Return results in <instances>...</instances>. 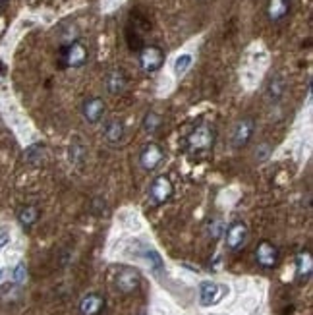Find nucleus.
I'll list each match as a JSON object with an SVG mask.
<instances>
[{
    "instance_id": "obj_1",
    "label": "nucleus",
    "mask_w": 313,
    "mask_h": 315,
    "mask_svg": "<svg viewBox=\"0 0 313 315\" xmlns=\"http://www.w3.org/2000/svg\"><path fill=\"white\" fill-rule=\"evenodd\" d=\"M215 139H217L215 128L201 124V126L193 128L188 134L186 145H188L189 151H207V149H211L215 145Z\"/></svg>"
},
{
    "instance_id": "obj_2",
    "label": "nucleus",
    "mask_w": 313,
    "mask_h": 315,
    "mask_svg": "<svg viewBox=\"0 0 313 315\" xmlns=\"http://www.w3.org/2000/svg\"><path fill=\"white\" fill-rule=\"evenodd\" d=\"M139 68L143 70V72H147V74H153V72H157V70H161V66L164 62V52L161 47H157V45H145V47H141L139 49Z\"/></svg>"
},
{
    "instance_id": "obj_3",
    "label": "nucleus",
    "mask_w": 313,
    "mask_h": 315,
    "mask_svg": "<svg viewBox=\"0 0 313 315\" xmlns=\"http://www.w3.org/2000/svg\"><path fill=\"white\" fill-rule=\"evenodd\" d=\"M89 52L81 43H68L60 49V64L68 66V68H81L83 64L87 62Z\"/></svg>"
},
{
    "instance_id": "obj_4",
    "label": "nucleus",
    "mask_w": 313,
    "mask_h": 315,
    "mask_svg": "<svg viewBox=\"0 0 313 315\" xmlns=\"http://www.w3.org/2000/svg\"><path fill=\"white\" fill-rule=\"evenodd\" d=\"M172 193H174V186H172V182H170L168 176H157L151 182L149 195L153 203L163 205V203H166L172 197Z\"/></svg>"
},
{
    "instance_id": "obj_5",
    "label": "nucleus",
    "mask_w": 313,
    "mask_h": 315,
    "mask_svg": "<svg viewBox=\"0 0 313 315\" xmlns=\"http://www.w3.org/2000/svg\"><path fill=\"white\" fill-rule=\"evenodd\" d=\"M164 161V151L161 145L157 143H147L141 153H139V164L145 168V170H155L159 168L161 163Z\"/></svg>"
},
{
    "instance_id": "obj_6",
    "label": "nucleus",
    "mask_w": 313,
    "mask_h": 315,
    "mask_svg": "<svg viewBox=\"0 0 313 315\" xmlns=\"http://www.w3.org/2000/svg\"><path fill=\"white\" fill-rule=\"evenodd\" d=\"M255 261L261 265L263 269H273L278 263V250L273 242H259L257 250H255Z\"/></svg>"
},
{
    "instance_id": "obj_7",
    "label": "nucleus",
    "mask_w": 313,
    "mask_h": 315,
    "mask_svg": "<svg viewBox=\"0 0 313 315\" xmlns=\"http://www.w3.org/2000/svg\"><path fill=\"white\" fill-rule=\"evenodd\" d=\"M228 292L225 284H217V282H203L199 288V302L201 305H215L219 303L225 294Z\"/></svg>"
},
{
    "instance_id": "obj_8",
    "label": "nucleus",
    "mask_w": 313,
    "mask_h": 315,
    "mask_svg": "<svg viewBox=\"0 0 313 315\" xmlns=\"http://www.w3.org/2000/svg\"><path fill=\"white\" fill-rule=\"evenodd\" d=\"M253 132H255V120L253 118H242L238 124L234 126V132H232V145L236 149L248 145Z\"/></svg>"
},
{
    "instance_id": "obj_9",
    "label": "nucleus",
    "mask_w": 313,
    "mask_h": 315,
    "mask_svg": "<svg viewBox=\"0 0 313 315\" xmlns=\"http://www.w3.org/2000/svg\"><path fill=\"white\" fill-rule=\"evenodd\" d=\"M139 282H141L139 273L136 269H132V267H122L120 273L116 275V288L120 290L122 294H130V292L138 290Z\"/></svg>"
},
{
    "instance_id": "obj_10",
    "label": "nucleus",
    "mask_w": 313,
    "mask_h": 315,
    "mask_svg": "<svg viewBox=\"0 0 313 315\" xmlns=\"http://www.w3.org/2000/svg\"><path fill=\"white\" fill-rule=\"evenodd\" d=\"M105 111H107V107H105V101L100 97H89L81 104V114H83V118L87 120L89 124L100 122L102 116H105Z\"/></svg>"
},
{
    "instance_id": "obj_11",
    "label": "nucleus",
    "mask_w": 313,
    "mask_h": 315,
    "mask_svg": "<svg viewBox=\"0 0 313 315\" xmlns=\"http://www.w3.org/2000/svg\"><path fill=\"white\" fill-rule=\"evenodd\" d=\"M246 238H248V227L244 223H234V225H230L228 230H226V246L232 252L240 250L246 244Z\"/></svg>"
},
{
    "instance_id": "obj_12",
    "label": "nucleus",
    "mask_w": 313,
    "mask_h": 315,
    "mask_svg": "<svg viewBox=\"0 0 313 315\" xmlns=\"http://www.w3.org/2000/svg\"><path fill=\"white\" fill-rule=\"evenodd\" d=\"M105 85H107V91L111 95H120L126 89V85H128L126 74L122 70H111L107 74V77H105Z\"/></svg>"
},
{
    "instance_id": "obj_13",
    "label": "nucleus",
    "mask_w": 313,
    "mask_h": 315,
    "mask_svg": "<svg viewBox=\"0 0 313 315\" xmlns=\"http://www.w3.org/2000/svg\"><path fill=\"white\" fill-rule=\"evenodd\" d=\"M290 12V0H269L267 4V18L273 22V24H278L282 22Z\"/></svg>"
},
{
    "instance_id": "obj_14",
    "label": "nucleus",
    "mask_w": 313,
    "mask_h": 315,
    "mask_svg": "<svg viewBox=\"0 0 313 315\" xmlns=\"http://www.w3.org/2000/svg\"><path fill=\"white\" fill-rule=\"evenodd\" d=\"M102 307H105V300L99 294H87L79 303L81 315H99Z\"/></svg>"
},
{
    "instance_id": "obj_15",
    "label": "nucleus",
    "mask_w": 313,
    "mask_h": 315,
    "mask_svg": "<svg viewBox=\"0 0 313 315\" xmlns=\"http://www.w3.org/2000/svg\"><path fill=\"white\" fill-rule=\"evenodd\" d=\"M122 138H124V124L120 120H116V118L109 120L105 124V139L109 143H118Z\"/></svg>"
},
{
    "instance_id": "obj_16",
    "label": "nucleus",
    "mask_w": 313,
    "mask_h": 315,
    "mask_svg": "<svg viewBox=\"0 0 313 315\" xmlns=\"http://www.w3.org/2000/svg\"><path fill=\"white\" fill-rule=\"evenodd\" d=\"M39 219V209L35 205H25L18 211V221L24 228H31Z\"/></svg>"
},
{
    "instance_id": "obj_17",
    "label": "nucleus",
    "mask_w": 313,
    "mask_h": 315,
    "mask_svg": "<svg viewBox=\"0 0 313 315\" xmlns=\"http://www.w3.org/2000/svg\"><path fill=\"white\" fill-rule=\"evenodd\" d=\"M296 269H298V277L307 278L311 277L313 271V261H311V253L309 252H300L296 257Z\"/></svg>"
},
{
    "instance_id": "obj_18",
    "label": "nucleus",
    "mask_w": 313,
    "mask_h": 315,
    "mask_svg": "<svg viewBox=\"0 0 313 315\" xmlns=\"http://www.w3.org/2000/svg\"><path fill=\"white\" fill-rule=\"evenodd\" d=\"M267 95L271 101H278L282 95H284V81L280 76H275L269 81V87H267Z\"/></svg>"
},
{
    "instance_id": "obj_19",
    "label": "nucleus",
    "mask_w": 313,
    "mask_h": 315,
    "mask_svg": "<svg viewBox=\"0 0 313 315\" xmlns=\"http://www.w3.org/2000/svg\"><path fill=\"white\" fill-rule=\"evenodd\" d=\"M161 124H163V118L157 113H147L145 118H143V130H145L147 134H155Z\"/></svg>"
},
{
    "instance_id": "obj_20",
    "label": "nucleus",
    "mask_w": 313,
    "mask_h": 315,
    "mask_svg": "<svg viewBox=\"0 0 313 315\" xmlns=\"http://www.w3.org/2000/svg\"><path fill=\"white\" fill-rule=\"evenodd\" d=\"M189 66H191V56H189V54H182V56H178V58H176V62H174L176 76H182V74H186Z\"/></svg>"
},
{
    "instance_id": "obj_21",
    "label": "nucleus",
    "mask_w": 313,
    "mask_h": 315,
    "mask_svg": "<svg viewBox=\"0 0 313 315\" xmlns=\"http://www.w3.org/2000/svg\"><path fill=\"white\" fill-rule=\"evenodd\" d=\"M145 257H147V261H149L151 267H153L155 271H161V269H163V261H161L159 253L155 252V250H145Z\"/></svg>"
},
{
    "instance_id": "obj_22",
    "label": "nucleus",
    "mask_w": 313,
    "mask_h": 315,
    "mask_svg": "<svg viewBox=\"0 0 313 315\" xmlns=\"http://www.w3.org/2000/svg\"><path fill=\"white\" fill-rule=\"evenodd\" d=\"M25 275H27V271H25V265L20 263L16 269H14V280L18 282V284H24L25 282Z\"/></svg>"
},
{
    "instance_id": "obj_23",
    "label": "nucleus",
    "mask_w": 313,
    "mask_h": 315,
    "mask_svg": "<svg viewBox=\"0 0 313 315\" xmlns=\"http://www.w3.org/2000/svg\"><path fill=\"white\" fill-rule=\"evenodd\" d=\"M8 240H10V236H8V232H0V250L8 244Z\"/></svg>"
},
{
    "instance_id": "obj_24",
    "label": "nucleus",
    "mask_w": 313,
    "mask_h": 315,
    "mask_svg": "<svg viewBox=\"0 0 313 315\" xmlns=\"http://www.w3.org/2000/svg\"><path fill=\"white\" fill-rule=\"evenodd\" d=\"M0 278H2V271H0Z\"/></svg>"
}]
</instances>
